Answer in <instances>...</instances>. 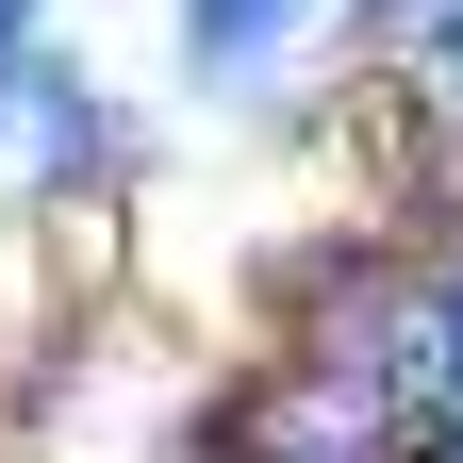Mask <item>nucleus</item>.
I'll return each mask as SVG.
<instances>
[{"label":"nucleus","mask_w":463,"mask_h":463,"mask_svg":"<svg viewBox=\"0 0 463 463\" xmlns=\"http://www.w3.org/2000/svg\"><path fill=\"white\" fill-rule=\"evenodd\" d=\"M381 33H463V0H364Z\"/></svg>","instance_id":"nucleus-3"},{"label":"nucleus","mask_w":463,"mask_h":463,"mask_svg":"<svg viewBox=\"0 0 463 463\" xmlns=\"http://www.w3.org/2000/svg\"><path fill=\"white\" fill-rule=\"evenodd\" d=\"M430 463H463V414H447V430H430Z\"/></svg>","instance_id":"nucleus-4"},{"label":"nucleus","mask_w":463,"mask_h":463,"mask_svg":"<svg viewBox=\"0 0 463 463\" xmlns=\"http://www.w3.org/2000/svg\"><path fill=\"white\" fill-rule=\"evenodd\" d=\"M17 17H33V0H0V50H17Z\"/></svg>","instance_id":"nucleus-5"},{"label":"nucleus","mask_w":463,"mask_h":463,"mask_svg":"<svg viewBox=\"0 0 463 463\" xmlns=\"http://www.w3.org/2000/svg\"><path fill=\"white\" fill-rule=\"evenodd\" d=\"M249 430H265V463H381L397 447V397L347 381V364H298V381L249 397Z\"/></svg>","instance_id":"nucleus-1"},{"label":"nucleus","mask_w":463,"mask_h":463,"mask_svg":"<svg viewBox=\"0 0 463 463\" xmlns=\"http://www.w3.org/2000/svg\"><path fill=\"white\" fill-rule=\"evenodd\" d=\"M265 17H298V0H199V50H215V67H232V50H249Z\"/></svg>","instance_id":"nucleus-2"}]
</instances>
